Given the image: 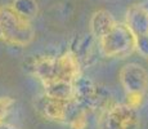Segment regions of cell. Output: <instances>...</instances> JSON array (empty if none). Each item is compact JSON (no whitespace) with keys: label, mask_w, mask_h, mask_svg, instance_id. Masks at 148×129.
Segmentation results:
<instances>
[{"label":"cell","mask_w":148,"mask_h":129,"mask_svg":"<svg viewBox=\"0 0 148 129\" xmlns=\"http://www.w3.org/2000/svg\"><path fill=\"white\" fill-rule=\"evenodd\" d=\"M35 35L31 19L19 14L10 4L0 5V41L23 48L35 40Z\"/></svg>","instance_id":"6da1fadb"},{"label":"cell","mask_w":148,"mask_h":129,"mask_svg":"<svg viewBox=\"0 0 148 129\" xmlns=\"http://www.w3.org/2000/svg\"><path fill=\"white\" fill-rule=\"evenodd\" d=\"M98 45L104 57L125 58L135 52V35L125 23H119L98 40Z\"/></svg>","instance_id":"7a4b0ae2"},{"label":"cell","mask_w":148,"mask_h":129,"mask_svg":"<svg viewBox=\"0 0 148 129\" xmlns=\"http://www.w3.org/2000/svg\"><path fill=\"white\" fill-rule=\"evenodd\" d=\"M35 110L48 120L70 124L76 116L88 111L76 101L72 99H57L45 94L40 96L35 102Z\"/></svg>","instance_id":"3957f363"},{"label":"cell","mask_w":148,"mask_h":129,"mask_svg":"<svg viewBox=\"0 0 148 129\" xmlns=\"http://www.w3.org/2000/svg\"><path fill=\"white\" fill-rule=\"evenodd\" d=\"M76 99L88 111L104 110L111 105V92L107 87L93 81L92 79L85 76H79L73 81Z\"/></svg>","instance_id":"277c9868"},{"label":"cell","mask_w":148,"mask_h":129,"mask_svg":"<svg viewBox=\"0 0 148 129\" xmlns=\"http://www.w3.org/2000/svg\"><path fill=\"white\" fill-rule=\"evenodd\" d=\"M140 119L136 108L127 103H111L98 119V129H139Z\"/></svg>","instance_id":"5b68a950"},{"label":"cell","mask_w":148,"mask_h":129,"mask_svg":"<svg viewBox=\"0 0 148 129\" xmlns=\"http://www.w3.org/2000/svg\"><path fill=\"white\" fill-rule=\"evenodd\" d=\"M119 80L126 94H144L148 89V71L139 63H126L119 72Z\"/></svg>","instance_id":"8992f818"},{"label":"cell","mask_w":148,"mask_h":129,"mask_svg":"<svg viewBox=\"0 0 148 129\" xmlns=\"http://www.w3.org/2000/svg\"><path fill=\"white\" fill-rule=\"evenodd\" d=\"M30 70L36 79L40 80L42 85L54 81V80H61L57 57H38L32 61Z\"/></svg>","instance_id":"52a82bcc"},{"label":"cell","mask_w":148,"mask_h":129,"mask_svg":"<svg viewBox=\"0 0 148 129\" xmlns=\"http://www.w3.org/2000/svg\"><path fill=\"white\" fill-rule=\"evenodd\" d=\"M125 25L135 36L148 34V7L142 3H134L126 10Z\"/></svg>","instance_id":"ba28073f"},{"label":"cell","mask_w":148,"mask_h":129,"mask_svg":"<svg viewBox=\"0 0 148 129\" xmlns=\"http://www.w3.org/2000/svg\"><path fill=\"white\" fill-rule=\"evenodd\" d=\"M116 19L106 9H98L92 14L89 21L90 35L98 41L116 25Z\"/></svg>","instance_id":"9c48e42d"},{"label":"cell","mask_w":148,"mask_h":129,"mask_svg":"<svg viewBox=\"0 0 148 129\" xmlns=\"http://www.w3.org/2000/svg\"><path fill=\"white\" fill-rule=\"evenodd\" d=\"M44 94L57 99H72L75 97L73 83L66 80H54L44 84Z\"/></svg>","instance_id":"30bf717a"},{"label":"cell","mask_w":148,"mask_h":129,"mask_svg":"<svg viewBox=\"0 0 148 129\" xmlns=\"http://www.w3.org/2000/svg\"><path fill=\"white\" fill-rule=\"evenodd\" d=\"M10 5L19 14L32 21L39 14V4L36 0H13Z\"/></svg>","instance_id":"8fae6325"},{"label":"cell","mask_w":148,"mask_h":129,"mask_svg":"<svg viewBox=\"0 0 148 129\" xmlns=\"http://www.w3.org/2000/svg\"><path fill=\"white\" fill-rule=\"evenodd\" d=\"M14 103H16V101H14L12 97H8V96L0 97V120L7 119V116L12 111Z\"/></svg>","instance_id":"7c38bea8"},{"label":"cell","mask_w":148,"mask_h":129,"mask_svg":"<svg viewBox=\"0 0 148 129\" xmlns=\"http://www.w3.org/2000/svg\"><path fill=\"white\" fill-rule=\"evenodd\" d=\"M135 50L140 57L148 59V34L135 36Z\"/></svg>","instance_id":"4fadbf2b"},{"label":"cell","mask_w":148,"mask_h":129,"mask_svg":"<svg viewBox=\"0 0 148 129\" xmlns=\"http://www.w3.org/2000/svg\"><path fill=\"white\" fill-rule=\"evenodd\" d=\"M71 129H86L88 127V111L81 112L79 116H76L72 121L68 124Z\"/></svg>","instance_id":"5bb4252c"},{"label":"cell","mask_w":148,"mask_h":129,"mask_svg":"<svg viewBox=\"0 0 148 129\" xmlns=\"http://www.w3.org/2000/svg\"><path fill=\"white\" fill-rule=\"evenodd\" d=\"M144 94H126V103L129 106H132L133 108H139L143 103Z\"/></svg>","instance_id":"9a60e30c"},{"label":"cell","mask_w":148,"mask_h":129,"mask_svg":"<svg viewBox=\"0 0 148 129\" xmlns=\"http://www.w3.org/2000/svg\"><path fill=\"white\" fill-rule=\"evenodd\" d=\"M0 129H21V128H18L12 123L5 121V120H0Z\"/></svg>","instance_id":"2e32d148"},{"label":"cell","mask_w":148,"mask_h":129,"mask_svg":"<svg viewBox=\"0 0 148 129\" xmlns=\"http://www.w3.org/2000/svg\"><path fill=\"white\" fill-rule=\"evenodd\" d=\"M147 92H148V89H147Z\"/></svg>","instance_id":"e0dca14e"}]
</instances>
